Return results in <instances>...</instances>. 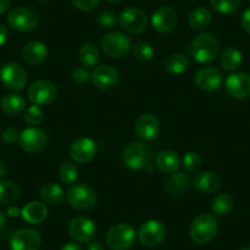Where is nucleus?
Returning a JSON list of instances; mask_svg holds the SVG:
<instances>
[{
    "mask_svg": "<svg viewBox=\"0 0 250 250\" xmlns=\"http://www.w3.org/2000/svg\"><path fill=\"white\" fill-rule=\"evenodd\" d=\"M191 57L200 64L211 62L216 59L220 52V42L212 33L204 32L196 36L190 45Z\"/></svg>",
    "mask_w": 250,
    "mask_h": 250,
    "instance_id": "obj_1",
    "label": "nucleus"
},
{
    "mask_svg": "<svg viewBox=\"0 0 250 250\" xmlns=\"http://www.w3.org/2000/svg\"><path fill=\"white\" fill-rule=\"evenodd\" d=\"M218 232V222L210 213H200L193 220L189 229L191 240L199 245L210 243Z\"/></svg>",
    "mask_w": 250,
    "mask_h": 250,
    "instance_id": "obj_2",
    "label": "nucleus"
},
{
    "mask_svg": "<svg viewBox=\"0 0 250 250\" xmlns=\"http://www.w3.org/2000/svg\"><path fill=\"white\" fill-rule=\"evenodd\" d=\"M152 151L150 146L141 141H131L123 148L122 161L130 169L140 170L150 165Z\"/></svg>",
    "mask_w": 250,
    "mask_h": 250,
    "instance_id": "obj_3",
    "label": "nucleus"
},
{
    "mask_svg": "<svg viewBox=\"0 0 250 250\" xmlns=\"http://www.w3.org/2000/svg\"><path fill=\"white\" fill-rule=\"evenodd\" d=\"M136 240V232L128 223L112 226L105 234V244L110 250H129Z\"/></svg>",
    "mask_w": 250,
    "mask_h": 250,
    "instance_id": "obj_4",
    "label": "nucleus"
},
{
    "mask_svg": "<svg viewBox=\"0 0 250 250\" xmlns=\"http://www.w3.org/2000/svg\"><path fill=\"white\" fill-rule=\"evenodd\" d=\"M66 199L69 205L76 211H88L97 204L96 191L85 183L71 185L66 193Z\"/></svg>",
    "mask_w": 250,
    "mask_h": 250,
    "instance_id": "obj_5",
    "label": "nucleus"
},
{
    "mask_svg": "<svg viewBox=\"0 0 250 250\" xmlns=\"http://www.w3.org/2000/svg\"><path fill=\"white\" fill-rule=\"evenodd\" d=\"M102 50L107 57L112 59H120L125 58L131 49V40L125 33L114 31L109 32L103 37Z\"/></svg>",
    "mask_w": 250,
    "mask_h": 250,
    "instance_id": "obj_6",
    "label": "nucleus"
},
{
    "mask_svg": "<svg viewBox=\"0 0 250 250\" xmlns=\"http://www.w3.org/2000/svg\"><path fill=\"white\" fill-rule=\"evenodd\" d=\"M40 22L38 14L27 6L13 9L8 15V25L19 32H28L35 30Z\"/></svg>",
    "mask_w": 250,
    "mask_h": 250,
    "instance_id": "obj_7",
    "label": "nucleus"
},
{
    "mask_svg": "<svg viewBox=\"0 0 250 250\" xmlns=\"http://www.w3.org/2000/svg\"><path fill=\"white\" fill-rule=\"evenodd\" d=\"M0 81L11 91H21L27 83V73L18 62H6L0 69Z\"/></svg>",
    "mask_w": 250,
    "mask_h": 250,
    "instance_id": "obj_8",
    "label": "nucleus"
},
{
    "mask_svg": "<svg viewBox=\"0 0 250 250\" xmlns=\"http://www.w3.org/2000/svg\"><path fill=\"white\" fill-rule=\"evenodd\" d=\"M118 22L126 32L139 35L147 27V16L139 8H126L118 16Z\"/></svg>",
    "mask_w": 250,
    "mask_h": 250,
    "instance_id": "obj_9",
    "label": "nucleus"
},
{
    "mask_svg": "<svg viewBox=\"0 0 250 250\" xmlns=\"http://www.w3.org/2000/svg\"><path fill=\"white\" fill-rule=\"evenodd\" d=\"M57 86L49 80H37L28 87V101L35 105H47L57 98Z\"/></svg>",
    "mask_w": 250,
    "mask_h": 250,
    "instance_id": "obj_10",
    "label": "nucleus"
},
{
    "mask_svg": "<svg viewBox=\"0 0 250 250\" xmlns=\"http://www.w3.org/2000/svg\"><path fill=\"white\" fill-rule=\"evenodd\" d=\"M20 147L27 153H37L44 150L48 145V136L40 128H27L19 136Z\"/></svg>",
    "mask_w": 250,
    "mask_h": 250,
    "instance_id": "obj_11",
    "label": "nucleus"
},
{
    "mask_svg": "<svg viewBox=\"0 0 250 250\" xmlns=\"http://www.w3.org/2000/svg\"><path fill=\"white\" fill-rule=\"evenodd\" d=\"M167 229L161 221L150 220L146 221L140 227L138 233L139 240L143 245L148 248L156 247L165 240Z\"/></svg>",
    "mask_w": 250,
    "mask_h": 250,
    "instance_id": "obj_12",
    "label": "nucleus"
},
{
    "mask_svg": "<svg viewBox=\"0 0 250 250\" xmlns=\"http://www.w3.org/2000/svg\"><path fill=\"white\" fill-rule=\"evenodd\" d=\"M42 244L40 232L33 228H21L10 238L11 250H38Z\"/></svg>",
    "mask_w": 250,
    "mask_h": 250,
    "instance_id": "obj_13",
    "label": "nucleus"
},
{
    "mask_svg": "<svg viewBox=\"0 0 250 250\" xmlns=\"http://www.w3.org/2000/svg\"><path fill=\"white\" fill-rule=\"evenodd\" d=\"M68 232L73 239L80 243H90L97 233L93 221L86 217H75L69 222Z\"/></svg>",
    "mask_w": 250,
    "mask_h": 250,
    "instance_id": "obj_14",
    "label": "nucleus"
},
{
    "mask_svg": "<svg viewBox=\"0 0 250 250\" xmlns=\"http://www.w3.org/2000/svg\"><path fill=\"white\" fill-rule=\"evenodd\" d=\"M97 144L91 138H79L74 141L69 148L71 160L78 163L90 162L97 155Z\"/></svg>",
    "mask_w": 250,
    "mask_h": 250,
    "instance_id": "obj_15",
    "label": "nucleus"
},
{
    "mask_svg": "<svg viewBox=\"0 0 250 250\" xmlns=\"http://www.w3.org/2000/svg\"><path fill=\"white\" fill-rule=\"evenodd\" d=\"M194 81L199 90L204 92H213L222 86L223 76L217 68L206 66V68H201L195 74Z\"/></svg>",
    "mask_w": 250,
    "mask_h": 250,
    "instance_id": "obj_16",
    "label": "nucleus"
},
{
    "mask_svg": "<svg viewBox=\"0 0 250 250\" xmlns=\"http://www.w3.org/2000/svg\"><path fill=\"white\" fill-rule=\"evenodd\" d=\"M179 22L177 11L170 6H162L153 13L151 18L152 27L160 33H169L174 30Z\"/></svg>",
    "mask_w": 250,
    "mask_h": 250,
    "instance_id": "obj_17",
    "label": "nucleus"
},
{
    "mask_svg": "<svg viewBox=\"0 0 250 250\" xmlns=\"http://www.w3.org/2000/svg\"><path fill=\"white\" fill-rule=\"evenodd\" d=\"M120 75L117 69L110 65L97 66L91 73V81L93 86L103 91H108L114 88L119 83Z\"/></svg>",
    "mask_w": 250,
    "mask_h": 250,
    "instance_id": "obj_18",
    "label": "nucleus"
},
{
    "mask_svg": "<svg viewBox=\"0 0 250 250\" xmlns=\"http://www.w3.org/2000/svg\"><path fill=\"white\" fill-rule=\"evenodd\" d=\"M226 91L235 100H245L250 96V75L247 73L232 74L226 80Z\"/></svg>",
    "mask_w": 250,
    "mask_h": 250,
    "instance_id": "obj_19",
    "label": "nucleus"
},
{
    "mask_svg": "<svg viewBox=\"0 0 250 250\" xmlns=\"http://www.w3.org/2000/svg\"><path fill=\"white\" fill-rule=\"evenodd\" d=\"M134 131L136 136L144 141H150L157 138L160 133V122L157 117L151 113H145L141 114L136 119L135 125H134Z\"/></svg>",
    "mask_w": 250,
    "mask_h": 250,
    "instance_id": "obj_20",
    "label": "nucleus"
},
{
    "mask_svg": "<svg viewBox=\"0 0 250 250\" xmlns=\"http://www.w3.org/2000/svg\"><path fill=\"white\" fill-rule=\"evenodd\" d=\"M191 183H193L194 188L199 193L210 194L215 193L220 189L222 180H221V177L217 173L206 170V172H200L195 174Z\"/></svg>",
    "mask_w": 250,
    "mask_h": 250,
    "instance_id": "obj_21",
    "label": "nucleus"
},
{
    "mask_svg": "<svg viewBox=\"0 0 250 250\" xmlns=\"http://www.w3.org/2000/svg\"><path fill=\"white\" fill-rule=\"evenodd\" d=\"M48 48L40 41H31L22 48V59L30 65H40L47 59Z\"/></svg>",
    "mask_w": 250,
    "mask_h": 250,
    "instance_id": "obj_22",
    "label": "nucleus"
},
{
    "mask_svg": "<svg viewBox=\"0 0 250 250\" xmlns=\"http://www.w3.org/2000/svg\"><path fill=\"white\" fill-rule=\"evenodd\" d=\"M191 184L190 177L184 172H174L166 179L165 190L174 196L183 195Z\"/></svg>",
    "mask_w": 250,
    "mask_h": 250,
    "instance_id": "obj_23",
    "label": "nucleus"
},
{
    "mask_svg": "<svg viewBox=\"0 0 250 250\" xmlns=\"http://www.w3.org/2000/svg\"><path fill=\"white\" fill-rule=\"evenodd\" d=\"M155 165L165 173H174L182 166V160L175 151L163 150L156 155Z\"/></svg>",
    "mask_w": 250,
    "mask_h": 250,
    "instance_id": "obj_24",
    "label": "nucleus"
},
{
    "mask_svg": "<svg viewBox=\"0 0 250 250\" xmlns=\"http://www.w3.org/2000/svg\"><path fill=\"white\" fill-rule=\"evenodd\" d=\"M21 216L30 225H40L47 218L48 208L43 203L31 201L22 208Z\"/></svg>",
    "mask_w": 250,
    "mask_h": 250,
    "instance_id": "obj_25",
    "label": "nucleus"
},
{
    "mask_svg": "<svg viewBox=\"0 0 250 250\" xmlns=\"http://www.w3.org/2000/svg\"><path fill=\"white\" fill-rule=\"evenodd\" d=\"M0 108L5 114L18 115L26 109V100L18 93H9L1 98Z\"/></svg>",
    "mask_w": 250,
    "mask_h": 250,
    "instance_id": "obj_26",
    "label": "nucleus"
},
{
    "mask_svg": "<svg viewBox=\"0 0 250 250\" xmlns=\"http://www.w3.org/2000/svg\"><path fill=\"white\" fill-rule=\"evenodd\" d=\"M40 196L43 200V203L48 204V205H58L64 200V189L60 187L57 183H45L43 187L41 188Z\"/></svg>",
    "mask_w": 250,
    "mask_h": 250,
    "instance_id": "obj_27",
    "label": "nucleus"
},
{
    "mask_svg": "<svg viewBox=\"0 0 250 250\" xmlns=\"http://www.w3.org/2000/svg\"><path fill=\"white\" fill-rule=\"evenodd\" d=\"M243 62V54L239 49L234 47H228L221 53L220 64L225 70H237Z\"/></svg>",
    "mask_w": 250,
    "mask_h": 250,
    "instance_id": "obj_28",
    "label": "nucleus"
},
{
    "mask_svg": "<svg viewBox=\"0 0 250 250\" xmlns=\"http://www.w3.org/2000/svg\"><path fill=\"white\" fill-rule=\"evenodd\" d=\"M189 65H190L189 59H188L187 55L182 54V53H172V54L168 55L165 62L166 69L172 75H180L184 71H187Z\"/></svg>",
    "mask_w": 250,
    "mask_h": 250,
    "instance_id": "obj_29",
    "label": "nucleus"
},
{
    "mask_svg": "<svg viewBox=\"0 0 250 250\" xmlns=\"http://www.w3.org/2000/svg\"><path fill=\"white\" fill-rule=\"evenodd\" d=\"M20 198V188L11 180H0V205L14 204Z\"/></svg>",
    "mask_w": 250,
    "mask_h": 250,
    "instance_id": "obj_30",
    "label": "nucleus"
},
{
    "mask_svg": "<svg viewBox=\"0 0 250 250\" xmlns=\"http://www.w3.org/2000/svg\"><path fill=\"white\" fill-rule=\"evenodd\" d=\"M212 20L210 10L206 8H196L189 15V25L193 30L200 31L208 27Z\"/></svg>",
    "mask_w": 250,
    "mask_h": 250,
    "instance_id": "obj_31",
    "label": "nucleus"
},
{
    "mask_svg": "<svg viewBox=\"0 0 250 250\" xmlns=\"http://www.w3.org/2000/svg\"><path fill=\"white\" fill-rule=\"evenodd\" d=\"M100 50L96 45L91 43H86L79 50V60L86 68H93L100 62Z\"/></svg>",
    "mask_w": 250,
    "mask_h": 250,
    "instance_id": "obj_32",
    "label": "nucleus"
},
{
    "mask_svg": "<svg viewBox=\"0 0 250 250\" xmlns=\"http://www.w3.org/2000/svg\"><path fill=\"white\" fill-rule=\"evenodd\" d=\"M234 208V199L229 194H220L211 203V210L218 216H225L229 213Z\"/></svg>",
    "mask_w": 250,
    "mask_h": 250,
    "instance_id": "obj_33",
    "label": "nucleus"
},
{
    "mask_svg": "<svg viewBox=\"0 0 250 250\" xmlns=\"http://www.w3.org/2000/svg\"><path fill=\"white\" fill-rule=\"evenodd\" d=\"M242 0H210L211 8L218 14H233L240 8Z\"/></svg>",
    "mask_w": 250,
    "mask_h": 250,
    "instance_id": "obj_34",
    "label": "nucleus"
},
{
    "mask_svg": "<svg viewBox=\"0 0 250 250\" xmlns=\"http://www.w3.org/2000/svg\"><path fill=\"white\" fill-rule=\"evenodd\" d=\"M59 178L65 184H75L79 178L78 167L71 162H62L59 167Z\"/></svg>",
    "mask_w": 250,
    "mask_h": 250,
    "instance_id": "obj_35",
    "label": "nucleus"
},
{
    "mask_svg": "<svg viewBox=\"0 0 250 250\" xmlns=\"http://www.w3.org/2000/svg\"><path fill=\"white\" fill-rule=\"evenodd\" d=\"M133 53L136 59L140 60V62H150L153 58L155 50L150 43L136 42L133 47Z\"/></svg>",
    "mask_w": 250,
    "mask_h": 250,
    "instance_id": "obj_36",
    "label": "nucleus"
},
{
    "mask_svg": "<svg viewBox=\"0 0 250 250\" xmlns=\"http://www.w3.org/2000/svg\"><path fill=\"white\" fill-rule=\"evenodd\" d=\"M183 166L188 173L196 172L201 166V156L196 151H189L184 155Z\"/></svg>",
    "mask_w": 250,
    "mask_h": 250,
    "instance_id": "obj_37",
    "label": "nucleus"
},
{
    "mask_svg": "<svg viewBox=\"0 0 250 250\" xmlns=\"http://www.w3.org/2000/svg\"><path fill=\"white\" fill-rule=\"evenodd\" d=\"M23 120L27 123L28 125H40L43 120V110L41 109L40 105H31L27 109L25 110V114H23Z\"/></svg>",
    "mask_w": 250,
    "mask_h": 250,
    "instance_id": "obj_38",
    "label": "nucleus"
},
{
    "mask_svg": "<svg viewBox=\"0 0 250 250\" xmlns=\"http://www.w3.org/2000/svg\"><path fill=\"white\" fill-rule=\"evenodd\" d=\"M97 21L102 27L110 28L118 23V16L112 10H102L98 14Z\"/></svg>",
    "mask_w": 250,
    "mask_h": 250,
    "instance_id": "obj_39",
    "label": "nucleus"
},
{
    "mask_svg": "<svg viewBox=\"0 0 250 250\" xmlns=\"http://www.w3.org/2000/svg\"><path fill=\"white\" fill-rule=\"evenodd\" d=\"M71 79L78 85H83L88 80H91V74L88 73L86 68H76L71 74Z\"/></svg>",
    "mask_w": 250,
    "mask_h": 250,
    "instance_id": "obj_40",
    "label": "nucleus"
},
{
    "mask_svg": "<svg viewBox=\"0 0 250 250\" xmlns=\"http://www.w3.org/2000/svg\"><path fill=\"white\" fill-rule=\"evenodd\" d=\"M71 1L76 9L83 11L93 10L101 3V0H71Z\"/></svg>",
    "mask_w": 250,
    "mask_h": 250,
    "instance_id": "obj_41",
    "label": "nucleus"
},
{
    "mask_svg": "<svg viewBox=\"0 0 250 250\" xmlns=\"http://www.w3.org/2000/svg\"><path fill=\"white\" fill-rule=\"evenodd\" d=\"M19 136H20V134H19L18 130L14 128L4 129L3 133H1V139H3L4 143L9 144V145L15 144L16 141H19Z\"/></svg>",
    "mask_w": 250,
    "mask_h": 250,
    "instance_id": "obj_42",
    "label": "nucleus"
},
{
    "mask_svg": "<svg viewBox=\"0 0 250 250\" xmlns=\"http://www.w3.org/2000/svg\"><path fill=\"white\" fill-rule=\"evenodd\" d=\"M242 26L244 28V31L250 35V8L247 9L244 11L242 16Z\"/></svg>",
    "mask_w": 250,
    "mask_h": 250,
    "instance_id": "obj_43",
    "label": "nucleus"
},
{
    "mask_svg": "<svg viewBox=\"0 0 250 250\" xmlns=\"http://www.w3.org/2000/svg\"><path fill=\"white\" fill-rule=\"evenodd\" d=\"M8 37H9L8 28H6L4 25H0V47L6 42Z\"/></svg>",
    "mask_w": 250,
    "mask_h": 250,
    "instance_id": "obj_44",
    "label": "nucleus"
},
{
    "mask_svg": "<svg viewBox=\"0 0 250 250\" xmlns=\"http://www.w3.org/2000/svg\"><path fill=\"white\" fill-rule=\"evenodd\" d=\"M6 213H8L9 217H18V216L21 215V210L18 208V206H9L8 210H6Z\"/></svg>",
    "mask_w": 250,
    "mask_h": 250,
    "instance_id": "obj_45",
    "label": "nucleus"
},
{
    "mask_svg": "<svg viewBox=\"0 0 250 250\" xmlns=\"http://www.w3.org/2000/svg\"><path fill=\"white\" fill-rule=\"evenodd\" d=\"M86 250H105L103 247L102 243L97 242V240H91L87 245V249Z\"/></svg>",
    "mask_w": 250,
    "mask_h": 250,
    "instance_id": "obj_46",
    "label": "nucleus"
},
{
    "mask_svg": "<svg viewBox=\"0 0 250 250\" xmlns=\"http://www.w3.org/2000/svg\"><path fill=\"white\" fill-rule=\"evenodd\" d=\"M60 250H83V248L78 243H66L65 245H62Z\"/></svg>",
    "mask_w": 250,
    "mask_h": 250,
    "instance_id": "obj_47",
    "label": "nucleus"
},
{
    "mask_svg": "<svg viewBox=\"0 0 250 250\" xmlns=\"http://www.w3.org/2000/svg\"><path fill=\"white\" fill-rule=\"evenodd\" d=\"M11 0H0V15H3L4 13L8 11V9L10 8Z\"/></svg>",
    "mask_w": 250,
    "mask_h": 250,
    "instance_id": "obj_48",
    "label": "nucleus"
},
{
    "mask_svg": "<svg viewBox=\"0 0 250 250\" xmlns=\"http://www.w3.org/2000/svg\"><path fill=\"white\" fill-rule=\"evenodd\" d=\"M6 174V166L3 160H0V179Z\"/></svg>",
    "mask_w": 250,
    "mask_h": 250,
    "instance_id": "obj_49",
    "label": "nucleus"
},
{
    "mask_svg": "<svg viewBox=\"0 0 250 250\" xmlns=\"http://www.w3.org/2000/svg\"><path fill=\"white\" fill-rule=\"evenodd\" d=\"M5 223H6V215L3 212V211L0 210V228L3 227Z\"/></svg>",
    "mask_w": 250,
    "mask_h": 250,
    "instance_id": "obj_50",
    "label": "nucleus"
},
{
    "mask_svg": "<svg viewBox=\"0 0 250 250\" xmlns=\"http://www.w3.org/2000/svg\"><path fill=\"white\" fill-rule=\"evenodd\" d=\"M107 1L110 4H119V3H122L123 0H107Z\"/></svg>",
    "mask_w": 250,
    "mask_h": 250,
    "instance_id": "obj_51",
    "label": "nucleus"
},
{
    "mask_svg": "<svg viewBox=\"0 0 250 250\" xmlns=\"http://www.w3.org/2000/svg\"><path fill=\"white\" fill-rule=\"evenodd\" d=\"M239 250H250V247H243L242 249H239Z\"/></svg>",
    "mask_w": 250,
    "mask_h": 250,
    "instance_id": "obj_52",
    "label": "nucleus"
},
{
    "mask_svg": "<svg viewBox=\"0 0 250 250\" xmlns=\"http://www.w3.org/2000/svg\"><path fill=\"white\" fill-rule=\"evenodd\" d=\"M38 1H49V0H38Z\"/></svg>",
    "mask_w": 250,
    "mask_h": 250,
    "instance_id": "obj_53",
    "label": "nucleus"
}]
</instances>
